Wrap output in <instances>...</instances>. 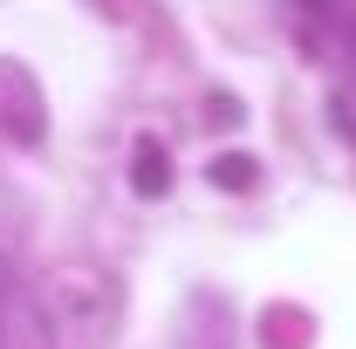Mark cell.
<instances>
[{
  "label": "cell",
  "instance_id": "6da1fadb",
  "mask_svg": "<svg viewBox=\"0 0 356 349\" xmlns=\"http://www.w3.org/2000/svg\"><path fill=\"white\" fill-rule=\"evenodd\" d=\"M165 158H158V144H137V185L144 192H165V172H158Z\"/></svg>",
  "mask_w": 356,
  "mask_h": 349
},
{
  "label": "cell",
  "instance_id": "7a4b0ae2",
  "mask_svg": "<svg viewBox=\"0 0 356 349\" xmlns=\"http://www.w3.org/2000/svg\"><path fill=\"white\" fill-rule=\"evenodd\" d=\"M213 178H220V185H247V158H220V172H213Z\"/></svg>",
  "mask_w": 356,
  "mask_h": 349
}]
</instances>
